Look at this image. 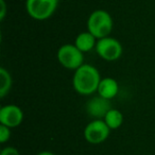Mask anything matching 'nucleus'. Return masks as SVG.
Instances as JSON below:
<instances>
[{"label":"nucleus","instance_id":"2","mask_svg":"<svg viewBox=\"0 0 155 155\" xmlns=\"http://www.w3.org/2000/svg\"><path fill=\"white\" fill-rule=\"evenodd\" d=\"M87 29L97 39L110 36L113 30V18L105 10H96L87 19Z\"/></svg>","mask_w":155,"mask_h":155},{"label":"nucleus","instance_id":"5","mask_svg":"<svg viewBox=\"0 0 155 155\" xmlns=\"http://www.w3.org/2000/svg\"><path fill=\"white\" fill-rule=\"evenodd\" d=\"M95 49L98 55L106 62L117 61L118 58H120L123 52V48L120 41L110 36L98 39Z\"/></svg>","mask_w":155,"mask_h":155},{"label":"nucleus","instance_id":"7","mask_svg":"<svg viewBox=\"0 0 155 155\" xmlns=\"http://www.w3.org/2000/svg\"><path fill=\"white\" fill-rule=\"evenodd\" d=\"M24 120V112L15 104H8L0 108V124L13 129Z\"/></svg>","mask_w":155,"mask_h":155},{"label":"nucleus","instance_id":"8","mask_svg":"<svg viewBox=\"0 0 155 155\" xmlns=\"http://www.w3.org/2000/svg\"><path fill=\"white\" fill-rule=\"evenodd\" d=\"M110 101V100L104 99L100 96L91 98L86 104L87 114L95 119H103L108 110L113 108Z\"/></svg>","mask_w":155,"mask_h":155},{"label":"nucleus","instance_id":"9","mask_svg":"<svg viewBox=\"0 0 155 155\" xmlns=\"http://www.w3.org/2000/svg\"><path fill=\"white\" fill-rule=\"evenodd\" d=\"M119 84L113 78H102L100 81L99 87H98V95L104 99L112 100L118 95Z\"/></svg>","mask_w":155,"mask_h":155},{"label":"nucleus","instance_id":"15","mask_svg":"<svg viewBox=\"0 0 155 155\" xmlns=\"http://www.w3.org/2000/svg\"><path fill=\"white\" fill-rule=\"evenodd\" d=\"M7 15V5L5 0H0V20H3Z\"/></svg>","mask_w":155,"mask_h":155},{"label":"nucleus","instance_id":"10","mask_svg":"<svg viewBox=\"0 0 155 155\" xmlns=\"http://www.w3.org/2000/svg\"><path fill=\"white\" fill-rule=\"evenodd\" d=\"M97 41L98 39L87 30L85 32H81L77 35V37L74 39V45L83 53H86V52L91 51L94 48H96Z\"/></svg>","mask_w":155,"mask_h":155},{"label":"nucleus","instance_id":"12","mask_svg":"<svg viewBox=\"0 0 155 155\" xmlns=\"http://www.w3.org/2000/svg\"><path fill=\"white\" fill-rule=\"evenodd\" d=\"M12 87L11 73L5 68H0V97L5 98L9 94Z\"/></svg>","mask_w":155,"mask_h":155},{"label":"nucleus","instance_id":"11","mask_svg":"<svg viewBox=\"0 0 155 155\" xmlns=\"http://www.w3.org/2000/svg\"><path fill=\"white\" fill-rule=\"evenodd\" d=\"M103 120L110 130H117L122 125L123 115L117 108H110L103 118Z\"/></svg>","mask_w":155,"mask_h":155},{"label":"nucleus","instance_id":"3","mask_svg":"<svg viewBox=\"0 0 155 155\" xmlns=\"http://www.w3.org/2000/svg\"><path fill=\"white\" fill-rule=\"evenodd\" d=\"M56 58L64 68L70 70H77L84 64V53L78 49L74 44H65L61 46L56 53Z\"/></svg>","mask_w":155,"mask_h":155},{"label":"nucleus","instance_id":"16","mask_svg":"<svg viewBox=\"0 0 155 155\" xmlns=\"http://www.w3.org/2000/svg\"><path fill=\"white\" fill-rule=\"evenodd\" d=\"M37 155H55V154L50 152V151H41V152H39Z\"/></svg>","mask_w":155,"mask_h":155},{"label":"nucleus","instance_id":"6","mask_svg":"<svg viewBox=\"0 0 155 155\" xmlns=\"http://www.w3.org/2000/svg\"><path fill=\"white\" fill-rule=\"evenodd\" d=\"M110 129L103 119H94L84 129V138L91 144H99L105 141L110 136Z\"/></svg>","mask_w":155,"mask_h":155},{"label":"nucleus","instance_id":"13","mask_svg":"<svg viewBox=\"0 0 155 155\" xmlns=\"http://www.w3.org/2000/svg\"><path fill=\"white\" fill-rule=\"evenodd\" d=\"M10 137H11V129L0 124V142L5 143L7 141H9Z\"/></svg>","mask_w":155,"mask_h":155},{"label":"nucleus","instance_id":"4","mask_svg":"<svg viewBox=\"0 0 155 155\" xmlns=\"http://www.w3.org/2000/svg\"><path fill=\"white\" fill-rule=\"evenodd\" d=\"M58 5V0H27L26 10L31 18L43 21L53 15Z\"/></svg>","mask_w":155,"mask_h":155},{"label":"nucleus","instance_id":"14","mask_svg":"<svg viewBox=\"0 0 155 155\" xmlns=\"http://www.w3.org/2000/svg\"><path fill=\"white\" fill-rule=\"evenodd\" d=\"M0 155H20L19 151L14 147H5L1 150Z\"/></svg>","mask_w":155,"mask_h":155},{"label":"nucleus","instance_id":"1","mask_svg":"<svg viewBox=\"0 0 155 155\" xmlns=\"http://www.w3.org/2000/svg\"><path fill=\"white\" fill-rule=\"evenodd\" d=\"M102 78L95 66L83 64L74 70L72 78V86L78 94L82 96H89L98 91Z\"/></svg>","mask_w":155,"mask_h":155}]
</instances>
